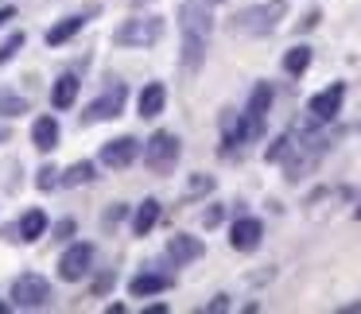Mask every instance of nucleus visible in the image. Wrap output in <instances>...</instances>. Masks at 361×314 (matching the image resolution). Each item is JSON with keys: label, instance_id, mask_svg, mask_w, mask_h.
<instances>
[{"label": "nucleus", "instance_id": "nucleus-1", "mask_svg": "<svg viewBox=\"0 0 361 314\" xmlns=\"http://www.w3.org/2000/svg\"><path fill=\"white\" fill-rule=\"evenodd\" d=\"M210 35H214L210 4H202V0H183L179 4V66L187 74L202 70Z\"/></svg>", "mask_w": 361, "mask_h": 314}, {"label": "nucleus", "instance_id": "nucleus-2", "mask_svg": "<svg viewBox=\"0 0 361 314\" xmlns=\"http://www.w3.org/2000/svg\"><path fill=\"white\" fill-rule=\"evenodd\" d=\"M283 16H288V4L283 0H264V4H252V8L237 12L233 32L237 35H272Z\"/></svg>", "mask_w": 361, "mask_h": 314}, {"label": "nucleus", "instance_id": "nucleus-3", "mask_svg": "<svg viewBox=\"0 0 361 314\" xmlns=\"http://www.w3.org/2000/svg\"><path fill=\"white\" fill-rule=\"evenodd\" d=\"M179 151H183V140L175 132H152V140L144 144V163H148L152 175H171L175 163H179Z\"/></svg>", "mask_w": 361, "mask_h": 314}, {"label": "nucleus", "instance_id": "nucleus-4", "mask_svg": "<svg viewBox=\"0 0 361 314\" xmlns=\"http://www.w3.org/2000/svg\"><path fill=\"white\" fill-rule=\"evenodd\" d=\"M113 39L121 47H152V43L164 39V16H133L117 27Z\"/></svg>", "mask_w": 361, "mask_h": 314}, {"label": "nucleus", "instance_id": "nucleus-5", "mask_svg": "<svg viewBox=\"0 0 361 314\" xmlns=\"http://www.w3.org/2000/svg\"><path fill=\"white\" fill-rule=\"evenodd\" d=\"M94 260H97V249L90 241H74L71 249L59 256V280L63 283H82L90 272H94Z\"/></svg>", "mask_w": 361, "mask_h": 314}, {"label": "nucleus", "instance_id": "nucleus-6", "mask_svg": "<svg viewBox=\"0 0 361 314\" xmlns=\"http://www.w3.org/2000/svg\"><path fill=\"white\" fill-rule=\"evenodd\" d=\"M12 306H20V310H35V306H47L51 299V283L43 280V275L35 272H24L12 280V291H8Z\"/></svg>", "mask_w": 361, "mask_h": 314}, {"label": "nucleus", "instance_id": "nucleus-7", "mask_svg": "<svg viewBox=\"0 0 361 314\" xmlns=\"http://www.w3.org/2000/svg\"><path fill=\"white\" fill-rule=\"evenodd\" d=\"M125 105H128V86H125V82H117V86H109L102 97H94V101H90V109L82 113V120H86V125H105V120H117L121 113H125Z\"/></svg>", "mask_w": 361, "mask_h": 314}, {"label": "nucleus", "instance_id": "nucleus-8", "mask_svg": "<svg viewBox=\"0 0 361 314\" xmlns=\"http://www.w3.org/2000/svg\"><path fill=\"white\" fill-rule=\"evenodd\" d=\"M342 101H345V82H334V86L319 89V94L307 101V113H311L314 125H326V120H334L338 113H342Z\"/></svg>", "mask_w": 361, "mask_h": 314}, {"label": "nucleus", "instance_id": "nucleus-9", "mask_svg": "<svg viewBox=\"0 0 361 314\" xmlns=\"http://www.w3.org/2000/svg\"><path fill=\"white\" fill-rule=\"evenodd\" d=\"M260 241H264V225H260V218H252V213H245V218H237L233 225H229V244H233L237 252H257Z\"/></svg>", "mask_w": 361, "mask_h": 314}, {"label": "nucleus", "instance_id": "nucleus-10", "mask_svg": "<svg viewBox=\"0 0 361 314\" xmlns=\"http://www.w3.org/2000/svg\"><path fill=\"white\" fill-rule=\"evenodd\" d=\"M136 156H140V140L136 136H117V140H109L102 148V163L113 167V171H121V167H133Z\"/></svg>", "mask_w": 361, "mask_h": 314}, {"label": "nucleus", "instance_id": "nucleus-11", "mask_svg": "<svg viewBox=\"0 0 361 314\" xmlns=\"http://www.w3.org/2000/svg\"><path fill=\"white\" fill-rule=\"evenodd\" d=\"M202 252H206V244L198 241V237H190V233H179V237H171V241H167V260H171V264H179V268L202 260Z\"/></svg>", "mask_w": 361, "mask_h": 314}, {"label": "nucleus", "instance_id": "nucleus-12", "mask_svg": "<svg viewBox=\"0 0 361 314\" xmlns=\"http://www.w3.org/2000/svg\"><path fill=\"white\" fill-rule=\"evenodd\" d=\"M171 287V275L164 272H140L128 280V295L133 299H148V295H164V291Z\"/></svg>", "mask_w": 361, "mask_h": 314}, {"label": "nucleus", "instance_id": "nucleus-13", "mask_svg": "<svg viewBox=\"0 0 361 314\" xmlns=\"http://www.w3.org/2000/svg\"><path fill=\"white\" fill-rule=\"evenodd\" d=\"M164 105H167V89H164V82H148V86L140 89V97H136V113H140L144 120L159 117V113H164Z\"/></svg>", "mask_w": 361, "mask_h": 314}, {"label": "nucleus", "instance_id": "nucleus-14", "mask_svg": "<svg viewBox=\"0 0 361 314\" xmlns=\"http://www.w3.org/2000/svg\"><path fill=\"white\" fill-rule=\"evenodd\" d=\"M59 136H63V128H59L55 117H47V113H43V117L32 120V144L39 151H55L59 148Z\"/></svg>", "mask_w": 361, "mask_h": 314}, {"label": "nucleus", "instance_id": "nucleus-15", "mask_svg": "<svg viewBox=\"0 0 361 314\" xmlns=\"http://www.w3.org/2000/svg\"><path fill=\"white\" fill-rule=\"evenodd\" d=\"M78 89H82V78H78V74H59L55 86H51V105H55V109H74V101H78Z\"/></svg>", "mask_w": 361, "mask_h": 314}, {"label": "nucleus", "instance_id": "nucleus-16", "mask_svg": "<svg viewBox=\"0 0 361 314\" xmlns=\"http://www.w3.org/2000/svg\"><path fill=\"white\" fill-rule=\"evenodd\" d=\"M159 218H164V206H159V198H144V202L136 206V218H133V233H136V237H148L152 229L159 225Z\"/></svg>", "mask_w": 361, "mask_h": 314}, {"label": "nucleus", "instance_id": "nucleus-17", "mask_svg": "<svg viewBox=\"0 0 361 314\" xmlns=\"http://www.w3.org/2000/svg\"><path fill=\"white\" fill-rule=\"evenodd\" d=\"M82 24H86V16H66V20H59L55 27H47L43 43H47V47H63V43H71L74 35L82 32Z\"/></svg>", "mask_w": 361, "mask_h": 314}, {"label": "nucleus", "instance_id": "nucleus-18", "mask_svg": "<svg viewBox=\"0 0 361 314\" xmlns=\"http://www.w3.org/2000/svg\"><path fill=\"white\" fill-rule=\"evenodd\" d=\"M16 233H20V241H39L43 233H47V213L43 210H27L24 218H20V225H16Z\"/></svg>", "mask_w": 361, "mask_h": 314}, {"label": "nucleus", "instance_id": "nucleus-19", "mask_svg": "<svg viewBox=\"0 0 361 314\" xmlns=\"http://www.w3.org/2000/svg\"><path fill=\"white\" fill-rule=\"evenodd\" d=\"M97 179V163H90V159H78L74 167H66L63 179H59V187H86V182Z\"/></svg>", "mask_w": 361, "mask_h": 314}, {"label": "nucleus", "instance_id": "nucleus-20", "mask_svg": "<svg viewBox=\"0 0 361 314\" xmlns=\"http://www.w3.org/2000/svg\"><path fill=\"white\" fill-rule=\"evenodd\" d=\"M268 109H272V86H268V82H257L252 94H249L245 113H249V117H268Z\"/></svg>", "mask_w": 361, "mask_h": 314}, {"label": "nucleus", "instance_id": "nucleus-21", "mask_svg": "<svg viewBox=\"0 0 361 314\" xmlns=\"http://www.w3.org/2000/svg\"><path fill=\"white\" fill-rule=\"evenodd\" d=\"M314 51L307 47V43H299V47H291L288 55H283V70L291 74V78H299V74H307V66H311Z\"/></svg>", "mask_w": 361, "mask_h": 314}, {"label": "nucleus", "instance_id": "nucleus-22", "mask_svg": "<svg viewBox=\"0 0 361 314\" xmlns=\"http://www.w3.org/2000/svg\"><path fill=\"white\" fill-rule=\"evenodd\" d=\"M24 113H32V105H27V97H20V94H12V89H4L0 86V117H24Z\"/></svg>", "mask_w": 361, "mask_h": 314}, {"label": "nucleus", "instance_id": "nucleus-23", "mask_svg": "<svg viewBox=\"0 0 361 314\" xmlns=\"http://www.w3.org/2000/svg\"><path fill=\"white\" fill-rule=\"evenodd\" d=\"M291 156H295V136H288V132H283V136H276V140H272V148L264 151V159H268V163H288Z\"/></svg>", "mask_w": 361, "mask_h": 314}, {"label": "nucleus", "instance_id": "nucleus-24", "mask_svg": "<svg viewBox=\"0 0 361 314\" xmlns=\"http://www.w3.org/2000/svg\"><path fill=\"white\" fill-rule=\"evenodd\" d=\"M210 190H214V175L195 171L187 179V187H183V198H202V194H210Z\"/></svg>", "mask_w": 361, "mask_h": 314}, {"label": "nucleus", "instance_id": "nucleus-25", "mask_svg": "<svg viewBox=\"0 0 361 314\" xmlns=\"http://www.w3.org/2000/svg\"><path fill=\"white\" fill-rule=\"evenodd\" d=\"M24 43H27V35H24V32H12L8 39L0 43V66H8L12 58L20 55V47H24Z\"/></svg>", "mask_w": 361, "mask_h": 314}, {"label": "nucleus", "instance_id": "nucleus-26", "mask_svg": "<svg viewBox=\"0 0 361 314\" xmlns=\"http://www.w3.org/2000/svg\"><path fill=\"white\" fill-rule=\"evenodd\" d=\"M59 179H63V171H59V167H51V163H43V167H39V179H35V187H39V190H55Z\"/></svg>", "mask_w": 361, "mask_h": 314}, {"label": "nucleus", "instance_id": "nucleus-27", "mask_svg": "<svg viewBox=\"0 0 361 314\" xmlns=\"http://www.w3.org/2000/svg\"><path fill=\"white\" fill-rule=\"evenodd\" d=\"M221 218H226V210H221V206H214V210H206V218H202V221H206V225H218Z\"/></svg>", "mask_w": 361, "mask_h": 314}, {"label": "nucleus", "instance_id": "nucleus-28", "mask_svg": "<svg viewBox=\"0 0 361 314\" xmlns=\"http://www.w3.org/2000/svg\"><path fill=\"white\" fill-rule=\"evenodd\" d=\"M226 306H229V295H218L214 303H206V310H226Z\"/></svg>", "mask_w": 361, "mask_h": 314}, {"label": "nucleus", "instance_id": "nucleus-29", "mask_svg": "<svg viewBox=\"0 0 361 314\" xmlns=\"http://www.w3.org/2000/svg\"><path fill=\"white\" fill-rule=\"evenodd\" d=\"M74 233V221L71 218H63V221H59V237H63V241H66V237H71Z\"/></svg>", "mask_w": 361, "mask_h": 314}, {"label": "nucleus", "instance_id": "nucleus-30", "mask_svg": "<svg viewBox=\"0 0 361 314\" xmlns=\"http://www.w3.org/2000/svg\"><path fill=\"white\" fill-rule=\"evenodd\" d=\"M8 20H16V8H12V4H4V8H0V27L8 24Z\"/></svg>", "mask_w": 361, "mask_h": 314}, {"label": "nucleus", "instance_id": "nucleus-31", "mask_svg": "<svg viewBox=\"0 0 361 314\" xmlns=\"http://www.w3.org/2000/svg\"><path fill=\"white\" fill-rule=\"evenodd\" d=\"M4 140H8V132H4V128H0V144H4Z\"/></svg>", "mask_w": 361, "mask_h": 314}, {"label": "nucleus", "instance_id": "nucleus-32", "mask_svg": "<svg viewBox=\"0 0 361 314\" xmlns=\"http://www.w3.org/2000/svg\"><path fill=\"white\" fill-rule=\"evenodd\" d=\"M353 218H357V221H361V206H357V213H353Z\"/></svg>", "mask_w": 361, "mask_h": 314}]
</instances>
